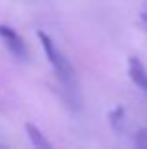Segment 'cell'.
<instances>
[{
	"mask_svg": "<svg viewBox=\"0 0 147 149\" xmlns=\"http://www.w3.org/2000/svg\"><path fill=\"white\" fill-rule=\"evenodd\" d=\"M38 40H40L42 47H44V53L47 57L51 68L55 70V76L59 79L60 87H62L64 95H66L68 104L77 109L81 106V91H79V81H77V76H76V70H74L72 62L68 61L66 55L57 47V44L44 30L38 32Z\"/></svg>",
	"mask_w": 147,
	"mask_h": 149,
	"instance_id": "obj_1",
	"label": "cell"
},
{
	"mask_svg": "<svg viewBox=\"0 0 147 149\" xmlns=\"http://www.w3.org/2000/svg\"><path fill=\"white\" fill-rule=\"evenodd\" d=\"M0 40L4 42V45L8 47V51H10L13 57L21 58V61H25V58L28 57L25 40L21 38V34L15 29H11V26H8V25H0Z\"/></svg>",
	"mask_w": 147,
	"mask_h": 149,
	"instance_id": "obj_2",
	"label": "cell"
},
{
	"mask_svg": "<svg viewBox=\"0 0 147 149\" xmlns=\"http://www.w3.org/2000/svg\"><path fill=\"white\" fill-rule=\"evenodd\" d=\"M128 76L132 79V83L147 95V68L136 55L128 57Z\"/></svg>",
	"mask_w": 147,
	"mask_h": 149,
	"instance_id": "obj_3",
	"label": "cell"
},
{
	"mask_svg": "<svg viewBox=\"0 0 147 149\" xmlns=\"http://www.w3.org/2000/svg\"><path fill=\"white\" fill-rule=\"evenodd\" d=\"M25 128H26V136H28L30 143H32L34 147H38V149H51V142L42 134V130L36 127V125L26 123Z\"/></svg>",
	"mask_w": 147,
	"mask_h": 149,
	"instance_id": "obj_4",
	"label": "cell"
},
{
	"mask_svg": "<svg viewBox=\"0 0 147 149\" xmlns=\"http://www.w3.org/2000/svg\"><path fill=\"white\" fill-rule=\"evenodd\" d=\"M123 121H125V109L121 108V106H117V108L113 109V111H110V123L113 128H121L123 127Z\"/></svg>",
	"mask_w": 147,
	"mask_h": 149,
	"instance_id": "obj_5",
	"label": "cell"
},
{
	"mask_svg": "<svg viewBox=\"0 0 147 149\" xmlns=\"http://www.w3.org/2000/svg\"><path fill=\"white\" fill-rule=\"evenodd\" d=\"M134 146L138 149H147V127L136 130V134H134Z\"/></svg>",
	"mask_w": 147,
	"mask_h": 149,
	"instance_id": "obj_6",
	"label": "cell"
},
{
	"mask_svg": "<svg viewBox=\"0 0 147 149\" xmlns=\"http://www.w3.org/2000/svg\"><path fill=\"white\" fill-rule=\"evenodd\" d=\"M140 21H141V26H144L145 32H147V4L141 8V11H140Z\"/></svg>",
	"mask_w": 147,
	"mask_h": 149,
	"instance_id": "obj_7",
	"label": "cell"
}]
</instances>
